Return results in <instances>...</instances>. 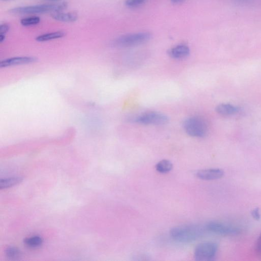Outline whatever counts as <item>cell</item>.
Returning <instances> with one entry per match:
<instances>
[{"label":"cell","instance_id":"6da1fadb","mask_svg":"<svg viewBox=\"0 0 261 261\" xmlns=\"http://www.w3.org/2000/svg\"><path fill=\"white\" fill-rule=\"evenodd\" d=\"M204 233L203 228L197 225H183L173 228L170 235L175 240L189 243L201 237Z\"/></svg>","mask_w":261,"mask_h":261},{"label":"cell","instance_id":"7a4b0ae2","mask_svg":"<svg viewBox=\"0 0 261 261\" xmlns=\"http://www.w3.org/2000/svg\"><path fill=\"white\" fill-rule=\"evenodd\" d=\"M67 8V4L41 5L15 8L12 10L13 14L25 15L60 12Z\"/></svg>","mask_w":261,"mask_h":261},{"label":"cell","instance_id":"3957f363","mask_svg":"<svg viewBox=\"0 0 261 261\" xmlns=\"http://www.w3.org/2000/svg\"><path fill=\"white\" fill-rule=\"evenodd\" d=\"M185 132L189 136L195 138L205 137L208 130L206 122L199 117H192L187 119L183 124Z\"/></svg>","mask_w":261,"mask_h":261},{"label":"cell","instance_id":"277c9868","mask_svg":"<svg viewBox=\"0 0 261 261\" xmlns=\"http://www.w3.org/2000/svg\"><path fill=\"white\" fill-rule=\"evenodd\" d=\"M151 38V35L149 32L129 34L117 38L114 42V45L121 48L134 47L148 42Z\"/></svg>","mask_w":261,"mask_h":261},{"label":"cell","instance_id":"5b68a950","mask_svg":"<svg viewBox=\"0 0 261 261\" xmlns=\"http://www.w3.org/2000/svg\"><path fill=\"white\" fill-rule=\"evenodd\" d=\"M218 245L212 242L202 243L195 248L194 255L198 260H212L215 257Z\"/></svg>","mask_w":261,"mask_h":261},{"label":"cell","instance_id":"8992f818","mask_svg":"<svg viewBox=\"0 0 261 261\" xmlns=\"http://www.w3.org/2000/svg\"><path fill=\"white\" fill-rule=\"evenodd\" d=\"M206 229L210 232L221 236L235 235L240 232L239 228L218 221L208 222L206 225Z\"/></svg>","mask_w":261,"mask_h":261},{"label":"cell","instance_id":"52a82bcc","mask_svg":"<svg viewBox=\"0 0 261 261\" xmlns=\"http://www.w3.org/2000/svg\"><path fill=\"white\" fill-rule=\"evenodd\" d=\"M137 122L144 124L161 125L168 123L169 118L166 115L156 112H150L139 116Z\"/></svg>","mask_w":261,"mask_h":261},{"label":"cell","instance_id":"ba28073f","mask_svg":"<svg viewBox=\"0 0 261 261\" xmlns=\"http://www.w3.org/2000/svg\"><path fill=\"white\" fill-rule=\"evenodd\" d=\"M224 175V171L219 169L201 170L199 171L197 174L199 179L206 181L219 179L222 178Z\"/></svg>","mask_w":261,"mask_h":261},{"label":"cell","instance_id":"9c48e42d","mask_svg":"<svg viewBox=\"0 0 261 261\" xmlns=\"http://www.w3.org/2000/svg\"><path fill=\"white\" fill-rule=\"evenodd\" d=\"M37 59L31 57H18L8 59L0 62V68H6L8 67L28 64L35 62Z\"/></svg>","mask_w":261,"mask_h":261},{"label":"cell","instance_id":"30bf717a","mask_svg":"<svg viewBox=\"0 0 261 261\" xmlns=\"http://www.w3.org/2000/svg\"><path fill=\"white\" fill-rule=\"evenodd\" d=\"M190 53L189 48L185 45H179L172 48L169 52L171 57L175 59H182Z\"/></svg>","mask_w":261,"mask_h":261},{"label":"cell","instance_id":"8fae6325","mask_svg":"<svg viewBox=\"0 0 261 261\" xmlns=\"http://www.w3.org/2000/svg\"><path fill=\"white\" fill-rule=\"evenodd\" d=\"M52 18L58 21L62 22L71 23L75 22L78 19V16L75 13H63L57 12L52 15Z\"/></svg>","mask_w":261,"mask_h":261},{"label":"cell","instance_id":"7c38bea8","mask_svg":"<svg viewBox=\"0 0 261 261\" xmlns=\"http://www.w3.org/2000/svg\"><path fill=\"white\" fill-rule=\"evenodd\" d=\"M239 109L231 104H221L216 107V111L221 115L228 116L236 114Z\"/></svg>","mask_w":261,"mask_h":261},{"label":"cell","instance_id":"4fadbf2b","mask_svg":"<svg viewBox=\"0 0 261 261\" xmlns=\"http://www.w3.org/2000/svg\"><path fill=\"white\" fill-rule=\"evenodd\" d=\"M65 36L66 34L63 31H56L38 36L36 38V41L39 42H45L61 39L63 38Z\"/></svg>","mask_w":261,"mask_h":261},{"label":"cell","instance_id":"5bb4252c","mask_svg":"<svg viewBox=\"0 0 261 261\" xmlns=\"http://www.w3.org/2000/svg\"><path fill=\"white\" fill-rule=\"evenodd\" d=\"M22 180L23 179L21 177L2 179L1 181H0V188L2 189L11 187L19 184Z\"/></svg>","mask_w":261,"mask_h":261},{"label":"cell","instance_id":"9a60e30c","mask_svg":"<svg viewBox=\"0 0 261 261\" xmlns=\"http://www.w3.org/2000/svg\"><path fill=\"white\" fill-rule=\"evenodd\" d=\"M156 170L162 174L170 172L173 169L172 163L167 160H163L159 162L156 166Z\"/></svg>","mask_w":261,"mask_h":261},{"label":"cell","instance_id":"2e32d148","mask_svg":"<svg viewBox=\"0 0 261 261\" xmlns=\"http://www.w3.org/2000/svg\"><path fill=\"white\" fill-rule=\"evenodd\" d=\"M41 19L39 17L34 16L24 18L21 20V24L25 27L31 26L38 25L40 23Z\"/></svg>","mask_w":261,"mask_h":261},{"label":"cell","instance_id":"e0dca14e","mask_svg":"<svg viewBox=\"0 0 261 261\" xmlns=\"http://www.w3.org/2000/svg\"><path fill=\"white\" fill-rule=\"evenodd\" d=\"M43 241V239L39 236L27 238L24 240V242L27 245L32 247H36L41 245Z\"/></svg>","mask_w":261,"mask_h":261},{"label":"cell","instance_id":"ac0fdd59","mask_svg":"<svg viewBox=\"0 0 261 261\" xmlns=\"http://www.w3.org/2000/svg\"><path fill=\"white\" fill-rule=\"evenodd\" d=\"M10 29V26L7 24H2L0 26V42H4L6 38V35Z\"/></svg>","mask_w":261,"mask_h":261},{"label":"cell","instance_id":"d6986e66","mask_svg":"<svg viewBox=\"0 0 261 261\" xmlns=\"http://www.w3.org/2000/svg\"><path fill=\"white\" fill-rule=\"evenodd\" d=\"M145 0H126L125 6L129 8H138L142 6Z\"/></svg>","mask_w":261,"mask_h":261},{"label":"cell","instance_id":"ffe728a7","mask_svg":"<svg viewBox=\"0 0 261 261\" xmlns=\"http://www.w3.org/2000/svg\"><path fill=\"white\" fill-rule=\"evenodd\" d=\"M6 253L8 257L14 258L19 255L20 252L18 249L14 247H10L7 249Z\"/></svg>","mask_w":261,"mask_h":261},{"label":"cell","instance_id":"44dd1931","mask_svg":"<svg viewBox=\"0 0 261 261\" xmlns=\"http://www.w3.org/2000/svg\"><path fill=\"white\" fill-rule=\"evenodd\" d=\"M255 249L256 253L261 256V233L256 241Z\"/></svg>","mask_w":261,"mask_h":261},{"label":"cell","instance_id":"7402d4cb","mask_svg":"<svg viewBox=\"0 0 261 261\" xmlns=\"http://www.w3.org/2000/svg\"><path fill=\"white\" fill-rule=\"evenodd\" d=\"M251 216L254 219L258 220L260 219V216L259 209L258 208H256L254 209H253L251 211Z\"/></svg>","mask_w":261,"mask_h":261},{"label":"cell","instance_id":"603a6c76","mask_svg":"<svg viewBox=\"0 0 261 261\" xmlns=\"http://www.w3.org/2000/svg\"><path fill=\"white\" fill-rule=\"evenodd\" d=\"M186 0H171V3L174 5H180L183 4Z\"/></svg>","mask_w":261,"mask_h":261},{"label":"cell","instance_id":"cb8c5ba5","mask_svg":"<svg viewBox=\"0 0 261 261\" xmlns=\"http://www.w3.org/2000/svg\"><path fill=\"white\" fill-rule=\"evenodd\" d=\"M47 1H49V2H56V1H58V0H47Z\"/></svg>","mask_w":261,"mask_h":261}]
</instances>
